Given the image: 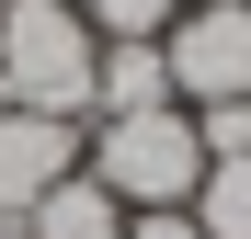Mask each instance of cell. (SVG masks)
Segmentation results:
<instances>
[{
    "instance_id": "12",
    "label": "cell",
    "mask_w": 251,
    "mask_h": 239,
    "mask_svg": "<svg viewBox=\"0 0 251 239\" xmlns=\"http://www.w3.org/2000/svg\"><path fill=\"white\" fill-rule=\"evenodd\" d=\"M0 114H12V80H0Z\"/></svg>"
},
{
    "instance_id": "8",
    "label": "cell",
    "mask_w": 251,
    "mask_h": 239,
    "mask_svg": "<svg viewBox=\"0 0 251 239\" xmlns=\"http://www.w3.org/2000/svg\"><path fill=\"white\" fill-rule=\"evenodd\" d=\"M80 23H92L103 46H160V34L183 23V0H80Z\"/></svg>"
},
{
    "instance_id": "10",
    "label": "cell",
    "mask_w": 251,
    "mask_h": 239,
    "mask_svg": "<svg viewBox=\"0 0 251 239\" xmlns=\"http://www.w3.org/2000/svg\"><path fill=\"white\" fill-rule=\"evenodd\" d=\"M126 239H205V228H194V205H172V217H126Z\"/></svg>"
},
{
    "instance_id": "1",
    "label": "cell",
    "mask_w": 251,
    "mask_h": 239,
    "mask_svg": "<svg viewBox=\"0 0 251 239\" xmlns=\"http://www.w3.org/2000/svg\"><path fill=\"white\" fill-rule=\"evenodd\" d=\"M80 171H92L126 217H172V205H194V182H205V137H194L183 103H160V114H103V126L80 137Z\"/></svg>"
},
{
    "instance_id": "3",
    "label": "cell",
    "mask_w": 251,
    "mask_h": 239,
    "mask_svg": "<svg viewBox=\"0 0 251 239\" xmlns=\"http://www.w3.org/2000/svg\"><path fill=\"white\" fill-rule=\"evenodd\" d=\"M160 57H172V103H251V0H183Z\"/></svg>"
},
{
    "instance_id": "5",
    "label": "cell",
    "mask_w": 251,
    "mask_h": 239,
    "mask_svg": "<svg viewBox=\"0 0 251 239\" xmlns=\"http://www.w3.org/2000/svg\"><path fill=\"white\" fill-rule=\"evenodd\" d=\"M172 103V57L160 46H103L92 57V126L103 114H160Z\"/></svg>"
},
{
    "instance_id": "11",
    "label": "cell",
    "mask_w": 251,
    "mask_h": 239,
    "mask_svg": "<svg viewBox=\"0 0 251 239\" xmlns=\"http://www.w3.org/2000/svg\"><path fill=\"white\" fill-rule=\"evenodd\" d=\"M0 239H23V217H0Z\"/></svg>"
},
{
    "instance_id": "6",
    "label": "cell",
    "mask_w": 251,
    "mask_h": 239,
    "mask_svg": "<svg viewBox=\"0 0 251 239\" xmlns=\"http://www.w3.org/2000/svg\"><path fill=\"white\" fill-rule=\"evenodd\" d=\"M23 239H126V205H114L92 171H69L57 194H34V205H23Z\"/></svg>"
},
{
    "instance_id": "7",
    "label": "cell",
    "mask_w": 251,
    "mask_h": 239,
    "mask_svg": "<svg viewBox=\"0 0 251 239\" xmlns=\"http://www.w3.org/2000/svg\"><path fill=\"white\" fill-rule=\"evenodd\" d=\"M194 228H205V239H251V148H240V159H205Z\"/></svg>"
},
{
    "instance_id": "9",
    "label": "cell",
    "mask_w": 251,
    "mask_h": 239,
    "mask_svg": "<svg viewBox=\"0 0 251 239\" xmlns=\"http://www.w3.org/2000/svg\"><path fill=\"white\" fill-rule=\"evenodd\" d=\"M183 114H194L205 159H240V148H251V103H183Z\"/></svg>"
},
{
    "instance_id": "4",
    "label": "cell",
    "mask_w": 251,
    "mask_h": 239,
    "mask_svg": "<svg viewBox=\"0 0 251 239\" xmlns=\"http://www.w3.org/2000/svg\"><path fill=\"white\" fill-rule=\"evenodd\" d=\"M80 171V126H57V114H0V217H23L34 194H57Z\"/></svg>"
},
{
    "instance_id": "2",
    "label": "cell",
    "mask_w": 251,
    "mask_h": 239,
    "mask_svg": "<svg viewBox=\"0 0 251 239\" xmlns=\"http://www.w3.org/2000/svg\"><path fill=\"white\" fill-rule=\"evenodd\" d=\"M92 57H103V34L80 23V0H0V80L23 114L92 126Z\"/></svg>"
}]
</instances>
